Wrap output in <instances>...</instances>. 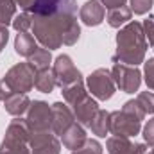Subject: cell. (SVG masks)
Here are the masks:
<instances>
[{
	"label": "cell",
	"instance_id": "ffe728a7",
	"mask_svg": "<svg viewBox=\"0 0 154 154\" xmlns=\"http://www.w3.org/2000/svg\"><path fill=\"white\" fill-rule=\"evenodd\" d=\"M131 16H133V11L129 7L122 5V7H116V9H109L108 14H106V20H108L109 27L120 29L122 25H125V23L131 22Z\"/></svg>",
	"mask_w": 154,
	"mask_h": 154
},
{
	"label": "cell",
	"instance_id": "603a6c76",
	"mask_svg": "<svg viewBox=\"0 0 154 154\" xmlns=\"http://www.w3.org/2000/svg\"><path fill=\"white\" fill-rule=\"evenodd\" d=\"M34 88L41 91V93H50L54 88H56V79L52 70H38L36 77H34Z\"/></svg>",
	"mask_w": 154,
	"mask_h": 154
},
{
	"label": "cell",
	"instance_id": "52a82bcc",
	"mask_svg": "<svg viewBox=\"0 0 154 154\" xmlns=\"http://www.w3.org/2000/svg\"><path fill=\"white\" fill-rule=\"evenodd\" d=\"M142 129V120L136 118L134 115L120 109V111H113L109 113V133L113 136H136Z\"/></svg>",
	"mask_w": 154,
	"mask_h": 154
},
{
	"label": "cell",
	"instance_id": "ba28073f",
	"mask_svg": "<svg viewBox=\"0 0 154 154\" xmlns=\"http://www.w3.org/2000/svg\"><path fill=\"white\" fill-rule=\"evenodd\" d=\"M52 74L56 79V86H59V88H65V86H70V84H75L79 81H82L81 72L74 65L72 57L66 54H61L56 57L54 66H52Z\"/></svg>",
	"mask_w": 154,
	"mask_h": 154
},
{
	"label": "cell",
	"instance_id": "8fae6325",
	"mask_svg": "<svg viewBox=\"0 0 154 154\" xmlns=\"http://www.w3.org/2000/svg\"><path fill=\"white\" fill-rule=\"evenodd\" d=\"M77 0H36L31 14L36 16H52V14H63V13H75Z\"/></svg>",
	"mask_w": 154,
	"mask_h": 154
},
{
	"label": "cell",
	"instance_id": "44dd1931",
	"mask_svg": "<svg viewBox=\"0 0 154 154\" xmlns=\"http://www.w3.org/2000/svg\"><path fill=\"white\" fill-rule=\"evenodd\" d=\"M61 93H63L65 102H66L68 106H74L75 102H79L81 99H84V97L88 95L86 86H84V81H79L75 84H70V86L61 88Z\"/></svg>",
	"mask_w": 154,
	"mask_h": 154
},
{
	"label": "cell",
	"instance_id": "e575fe53",
	"mask_svg": "<svg viewBox=\"0 0 154 154\" xmlns=\"http://www.w3.org/2000/svg\"><path fill=\"white\" fill-rule=\"evenodd\" d=\"M34 2H36V0H16V5H20V7L23 9V13H31Z\"/></svg>",
	"mask_w": 154,
	"mask_h": 154
},
{
	"label": "cell",
	"instance_id": "e0dca14e",
	"mask_svg": "<svg viewBox=\"0 0 154 154\" xmlns=\"http://www.w3.org/2000/svg\"><path fill=\"white\" fill-rule=\"evenodd\" d=\"M106 147L109 154H138V143H133L125 136H109Z\"/></svg>",
	"mask_w": 154,
	"mask_h": 154
},
{
	"label": "cell",
	"instance_id": "9c48e42d",
	"mask_svg": "<svg viewBox=\"0 0 154 154\" xmlns=\"http://www.w3.org/2000/svg\"><path fill=\"white\" fill-rule=\"evenodd\" d=\"M27 127L32 131H52V106L43 100L31 102L27 109Z\"/></svg>",
	"mask_w": 154,
	"mask_h": 154
},
{
	"label": "cell",
	"instance_id": "2e32d148",
	"mask_svg": "<svg viewBox=\"0 0 154 154\" xmlns=\"http://www.w3.org/2000/svg\"><path fill=\"white\" fill-rule=\"evenodd\" d=\"M31 106V99L27 97V93H11L5 100H4V109L13 116H22L27 113Z\"/></svg>",
	"mask_w": 154,
	"mask_h": 154
},
{
	"label": "cell",
	"instance_id": "8d00e7d4",
	"mask_svg": "<svg viewBox=\"0 0 154 154\" xmlns=\"http://www.w3.org/2000/svg\"><path fill=\"white\" fill-rule=\"evenodd\" d=\"M138 154H152V147L145 143H138Z\"/></svg>",
	"mask_w": 154,
	"mask_h": 154
},
{
	"label": "cell",
	"instance_id": "484cf974",
	"mask_svg": "<svg viewBox=\"0 0 154 154\" xmlns=\"http://www.w3.org/2000/svg\"><path fill=\"white\" fill-rule=\"evenodd\" d=\"M138 106L142 108V111L145 115H154V93L152 91H142L136 97Z\"/></svg>",
	"mask_w": 154,
	"mask_h": 154
},
{
	"label": "cell",
	"instance_id": "ac0fdd59",
	"mask_svg": "<svg viewBox=\"0 0 154 154\" xmlns=\"http://www.w3.org/2000/svg\"><path fill=\"white\" fill-rule=\"evenodd\" d=\"M38 48L36 45V38L29 32H18L14 38V50L18 56L22 57H31L34 54V50Z\"/></svg>",
	"mask_w": 154,
	"mask_h": 154
},
{
	"label": "cell",
	"instance_id": "f35d334b",
	"mask_svg": "<svg viewBox=\"0 0 154 154\" xmlns=\"http://www.w3.org/2000/svg\"><path fill=\"white\" fill-rule=\"evenodd\" d=\"M152 154H154V147H152Z\"/></svg>",
	"mask_w": 154,
	"mask_h": 154
},
{
	"label": "cell",
	"instance_id": "6da1fadb",
	"mask_svg": "<svg viewBox=\"0 0 154 154\" xmlns=\"http://www.w3.org/2000/svg\"><path fill=\"white\" fill-rule=\"evenodd\" d=\"M32 34L45 48L54 50L61 45H75L81 36V27L75 13H63L52 16L32 14Z\"/></svg>",
	"mask_w": 154,
	"mask_h": 154
},
{
	"label": "cell",
	"instance_id": "cb8c5ba5",
	"mask_svg": "<svg viewBox=\"0 0 154 154\" xmlns=\"http://www.w3.org/2000/svg\"><path fill=\"white\" fill-rule=\"evenodd\" d=\"M16 13V0H0V25L7 27L13 23Z\"/></svg>",
	"mask_w": 154,
	"mask_h": 154
},
{
	"label": "cell",
	"instance_id": "1f68e13d",
	"mask_svg": "<svg viewBox=\"0 0 154 154\" xmlns=\"http://www.w3.org/2000/svg\"><path fill=\"white\" fill-rule=\"evenodd\" d=\"M142 27H143V34H145V38L149 39V43L154 39V14L152 16H149L143 23H142Z\"/></svg>",
	"mask_w": 154,
	"mask_h": 154
},
{
	"label": "cell",
	"instance_id": "7c38bea8",
	"mask_svg": "<svg viewBox=\"0 0 154 154\" xmlns=\"http://www.w3.org/2000/svg\"><path fill=\"white\" fill-rule=\"evenodd\" d=\"M74 122H77L72 108L66 102H54L52 104V133L63 134Z\"/></svg>",
	"mask_w": 154,
	"mask_h": 154
},
{
	"label": "cell",
	"instance_id": "5b68a950",
	"mask_svg": "<svg viewBox=\"0 0 154 154\" xmlns=\"http://www.w3.org/2000/svg\"><path fill=\"white\" fill-rule=\"evenodd\" d=\"M86 84L91 95L97 97L99 100H109L116 91V84L111 77V70H106V68H97L95 72H91L86 79Z\"/></svg>",
	"mask_w": 154,
	"mask_h": 154
},
{
	"label": "cell",
	"instance_id": "d590c367",
	"mask_svg": "<svg viewBox=\"0 0 154 154\" xmlns=\"http://www.w3.org/2000/svg\"><path fill=\"white\" fill-rule=\"evenodd\" d=\"M11 93H13V91H11V90L7 88V84L0 81V100L4 102V100H5V99H7V97L11 95Z\"/></svg>",
	"mask_w": 154,
	"mask_h": 154
},
{
	"label": "cell",
	"instance_id": "f1b7e54d",
	"mask_svg": "<svg viewBox=\"0 0 154 154\" xmlns=\"http://www.w3.org/2000/svg\"><path fill=\"white\" fill-rule=\"evenodd\" d=\"M143 77H145V84H147V88L154 91V57H151L149 61H145V66H143Z\"/></svg>",
	"mask_w": 154,
	"mask_h": 154
},
{
	"label": "cell",
	"instance_id": "9a60e30c",
	"mask_svg": "<svg viewBox=\"0 0 154 154\" xmlns=\"http://www.w3.org/2000/svg\"><path fill=\"white\" fill-rule=\"evenodd\" d=\"M61 140H63V145H65L66 149L75 151L81 145H84V142L88 140V136H86L84 127H82L79 122H74V124L61 134Z\"/></svg>",
	"mask_w": 154,
	"mask_h": 154
},
{
	"label": "cell",
	"instance_id": "836d02e7",
	"mask_svg": "<svg viewBox=\"0 0 154 154\" xmlns=\"http://www.w3.org/2000/svg\"><path fill=\"white\" fill-rule=\"evenodd\" d=\"M7 39H9V31H7V27L0 25V52H2V48L5 47Z\"/></svg>",
	"mask_w": 154,
	"mask_h": 154
},
{
	"label": "cell",
	"instance_id": "74e56055",
	"mask_svg": "<svg viewBox=\"0 0 154 154\" xmlns=\"http://www.w3.org/2000/svg\"><path fill=\"white\" fill-rule=\"evenodd\" d=\"M151 47H152V50H154V39H152V41H151Z\"/></svg>",
	"mask_w": 154,
	"mask_h": 154
},
{
	"label": "cell",
	"instance_id": "f546056e",
	"mask_svg": "<svg viewBox=\"0 0 154 154\" xmlns=\"http://www.w3.org/2000/svg\"><path fill=\"white\" fill-rule=\"evenodd\" d=\"M124 111H127V113H131V115H134L136 118H140V120H143L145 118V113L142 111V108L138 106V102H136V99L134 100H127L125 104H124V108H122Z\"/></svg>",
	"mask_w": 154,
	"mask_h": 154
},
{
	"label": "cell",
	"instance_id": "4fadbf2b",
	"mask_svg": "<svg viewBox=\"0 0 154 154\" xmlns=\"http://www.w3.org/2000/svg\"><path fill=\"white\" fill-rule=\"evenodd\" d=\"M79 18L88 27H97L106 18V7L99 0H88L79 9Z\"/></svg>",
	"mask_w": 154,
	"mask_h": 154
},
{
	"label": "cell",
	"instance_id": "4dcf8cb0",
	"mask_svg": "<svg viewBox=\"0 0 154 154\" xmlns=\"http://www.w3.org/2000/svg\"><path fill=\"white\" fill-rule=\"evenodd\" d=\"M143 140L149 147H154V118H151L143 127Z\"/></svg>",
	"mask_w": 154,
	"mask_h": 154
},
{
	"label": "cell",
	"instance_id": "8992f818",
	"mask_svg": "<svg viewBox=\"0 0 154 154\" xmlns=\"http://www.w3.org/2000/svg\"><path fill=\"white\" fill-rule=\"evenodd\" d=\"M111 77L115 81L116 88H120L124 93H134L140 90L142 84V72L136 66L115 63L111 68Z\"/></svg>",
	"mask_w": 154,
	"mask_h": 154
},
{
	"label": "cell",
	"instance_id": "277c9868",
	"mask_svg": "<svg viewBox=\"0 0 154 154\" xmlns=\"http://www.w3.org/2000/svg\"><path fill=\"white\" fill-rule=\"evenodd\" d=\"M34 77L36 70L29 63H18L7 70L2 82H5L13 93H29L34 88Z\"/></svg>",
	"mask_w": 154,
	"mask_h": 154
},
{
	"label": "cell",
	"instance_id": "7402d4cb",
	"mask_svg": "<svg viewBox=\"0 0 154 154\" xmlns=\"http://www.w3.org/2000/svg\"><path fill=\"white\" fill-rule=\"evenodd\" d=\"M29 61V65L38 72V70H47V68H50V63H52V54H50V50L48 48H45V47H38L36 50H34V54L31 56V57H27Z\"/></svg>",
	"mask_w": 154,
	"mask_h": 154
},
{
	"label": "cell",
	"instance_id": "5bb4252c",
	"mask_svg": "<svg viewBox=\"0 0 154 154\" xmlns=\"http://www.w3.org/2000/svg\"><path fill=\"white\" fill-rule=\"evenodd\" d=\"M72 111H74V116L75 120L81 124V125H90L91 118L95 116V113L99 111V104L95 99H91V95L88 93L84 99H81L79 102H75L72 106Z\"/></svg>",
	"mask_w": 154,
	"mask_h": 154
},
{
	"label": "cell",
	"instance_id": "4316f807",
	"mask_svg": "<svg viewBox=\"0 0 154 154\" xmlns=\"http://www.w3.org/2000/svg\"><path fill=\"white\" fill-rule=\"evenodd\" d=\"M72 154H102V145L93 140V138H88L84 142V145H81L79 149L72 151Z\"/></svg>",
	"mask_w": 154,
	"mask_h": 154
},
{
	"label": "cell",
	"instance_id": "30bf717a",
	"mask_svg": "<svg viewBox=\"0 0 154 154\" xmlns=\"http://www.w3.org/2000/svg\"><path fill=\"white\" fill-rule=\"evenodd\" d=\"M31 154H59L61 143L50 131H32L31 133Z\"/></svg>",
	"mask_w": 154,
	"mask_h": 154
},
{
	"label": "cell",
	"instance_id": "7a4b0ae2",
	"mask_svg": "<svg viewBox=\"0 0 154 154\" xmlns=\"http://www.w3.org/2000/svg\"><path fill=\"white\" fill-rule=\"evenodd\" d=\"M145 52H147V38L143 34L142 23L140 22L125 23L116 34V54L113 61L138 66L140 63H143Z\"/></svg>",
	"mask_w": 154,
	"mask_h": 154
},
{
	"label": "cell",
	"instance_id": "d4e9b609",
	"mask_svg": "<svg viewBox=\"0 0 154 154\" xmlns=\"http://www.w3.org/2000/svg\"><path fill=\"white\" fill-rule=\"evenodd\" d=\"M11 25L14 27L16 32H29V29H32V14H29V13H22V14L14 16Z\"/></svg>",
	"mask_w": 154,
	"mask_h": 154
},
{
	"label": "cell",
	"instance_id": "3957f363",
	"mask_svg": "<svg viewBox=\"0 0 154 154\" xmlns=\"http://www.w3.org/2000/svg\"><path fill=\"white\" fill-rule=\"evenodd\" d=\"M31 129L22 118L11 120L5 129V136L0 143V154H31Z\"/></svg>",
	"mask_w": 154,
	"mask_h": 154
},
{
	"label": "cell",
	"instance_id": "83f0119b",
	"mask_svg": "<svg viewBox=\"0 0 154 154\" xmlns=\"http://www.w3.org/2000/svg\"><path fill=\"white\" fill-rule=\"evenodd\" d=\"M152 7V0H131V11L134 14H145Z\"/></svg>",
	"mask_w": 154,
	"mask_h": 154
},
{
	"label": "cell",
	"instance_id": "d6a6232c",
	"mask_svg": "<svg viewBox=\"0 0 154 154\" xmlns=\"http://www.w3.org/2000/svg\"><path fill=\"white\" fill-rule=\"evenodd\" d=\"M99 2H100L108 11H109V9H116V7L125 5V2H127V0H99Z\"/></svg>",
	"mask_w": 154,
	"mask_h": 154
},
{
	"label": "cell",
	"instance_id": "d6986e66",
	"mask_svg": "<svg viewBox=\"0 0 154 154\" xmlns=\"http://www.w3.org/2000/svg\"><path fill=\"white\" fill-rule=\"evenodd\" d=\"M88 127L99 138H106V134H109V113L104 111V109H99L95 113V116L91 118V122H90Z\"/></svg>",
	"mask_w": 154,
	"mask_h": 154
}]
</instances>
